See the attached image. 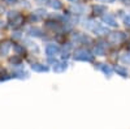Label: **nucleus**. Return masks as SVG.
I'll return each mask as SVG.
<instances>
[{"mask_svg": "<svg viewBox=\"0 0 130 129\" xmlns=\"http://www.w3.org/2000/svg\"><path fill=\"white\" fill-rule=\"evenodd\" d=\"M75 59L77 60H86V61H92V55L90 52L85 50H78L75 52Z\"/></svg>", "mask_w": 130, "mask_h": 129, "instance_id": "f257e3e1", "label": "nucleus"}, {"mask_svg": "<svg viewBox=\"0 0 130 129\" xmlns=\"http://www.w3.org/2000/svg\"><path fill=\"white\" fill-rule=\"evenodd\" d=\"M124 38H125V35H124L122 33H111V34H109V37H108L109 42H113V43H118V42H121Z\"/></svg>", "mask_w": 130, "mask_h": 129, "instance_id": "f03ea898", "label": "nucleus"}, {"mask_svg": "<svg viewBox=\"0 0 130 129\" xmlns=\"http://www.w3.org/2000/svg\"><path fill=\"white\" fill-rule=\"evenodd\" d=\"M59 51H60V48H59L56 45H48V46L46 47V52H47L48 56H55V55H57Z\"/></svg>", "mask_w": 130, "mask_h": 129, "instance_id": "7ed1b4c3", "label": "nucleus"}, {"mask_svg": "<svg viewBox=\"0 0 130 129\" xmlns=\"http://www.w3.org/2000/svg\"><path fill=\"white\" fill-rule=\"evenodd\" d=\"M103 21H104V22H107L108 25H111V26H116V25H117L116 20H115L112 16H109V15H105V16H103Z\"/></svg>", "mask_w": 130, "mask_h": 129, "instance_id": "20e7f679", "label": "nucleus"}, {"mask_svg": "<svg viewBox=\"0 0 130 129\" xmlns=\"http://www.w3.org/2000/svg\"><path fill=\"white\" fill-rule=\"evenodd\" d=\"M67 63H57L55 67H53V70L55 72H64L65 69H67Z\"/></svg>", "mask_w": 130, "mask_h": 129, "instance_id": "39448f33", "label": "nucleus"}, {"mask_svg": "<svg viewBox=\"0 0 130 129\" xmlns=\"http://www.w3.org/2000/svg\"><path fill=\"white\" fill-rule=\"evenodd\" d=\"M31 68H32V70H35V72H46L47 70V67L42 65V64H32Z\"/></svg>", "mask_w": 130, "mask_h": 129, "instance_id": "423d86ee", "label": "nucleus"}, {"mask_svg": "<svg viewBox=\"0 0 130 129\" xmlns=\"http://www.w3.org/2000/svg\"><path fill=\"white\" fill-rule=\"evenodd\" d=\"M92 30L95 31L96 34H107V33H108V29L100 27V26H95V27H92Z\"/></svg>", "mask_w": 130, "mask_h": 129, "instance_id": "0eeeda50", "label": "nucleus"}, {"mask_svg": "<svg viewBox=\"0 0 130 129\" xmlns=\"http://www.w3.org/2000/svg\"><path fill=\"white\" fill-rule=\"evenodd\" d=\"M99 68H100L105 74H108V76H109V74L112 73V69H111L109 67H108V65H103V64H99Z\"/></svg>", "mask_w": 130, "mask_h": 129, "instance_id": "6e6552de", "label": "nucleus"}, {"mask_svg": "<svg viewBox=\"0 0 130 129\" xmlns=\"http://www.w3.org/2000/svg\"><path fill=\"white\" fill-rule=\"evenodd\" d=\"M94 12H95V13H104V12H105V7L96 5V7H94Z\"/></svg>", "mask_w": 130, "mask_h": 129, "instance_id": "1a4fd4ad", "label": "nucleus"}, {"mask_svg": "<svg viewBox=\"0 0 130 129\" xmlns=\"http://www.w3.org/2000/svg\"><path fill=\"white\" fill-rule=\"evenodd\" d=\"M51 7L53 9H60L61 8V4H60L59 0H52V2H51Z\"/></svg>", "mask_w": 130, "mask_h": 129, "instance_id": "9d476101", "label": "nucleus"}, {"mask_svg": "<svg viewBox=\"0 0 130 129\" xmlns=\"http://www.w3.org/2000/svg\"><path fill=\"white\" fill-rule=\"evenodd\" d=\"M95 53H96V55H103L104 50H103L100 46H96V47H95Z\"/></svg>", "mask_w": 130, "mask_h": 129, "instance_id": "9b49d317", "label": "nucleus"}, {"mask_svg": "<svg viewBox=\"0 0 130 129\" xmlns=\"http://www.w3.org/2000/svg\"><path fill=\"white\" fill-rule=\"evenodd\" d=\"M116 72L120 73L122 77H126V70H125V69H122V68H116Z\"/></svg>", "mask_w": 130, "mask_h": 129, "instance_id": "f8f14e48", "label": "nucleus"}, {"mask_svg": "<svg viewBox=\"0 0 130 129\" xmlns=\"http://www.w3.org/2000/svg\"><path fill=\"white\" fill-rule=\"evenodd\" d=\"M121 60H122L124 63H130V53H126V55H124V56L121 58Z\"/></svg>", "mask_w": 130, "mask_h": 129, "instance_id": "ddd939ff", "label": "nucleus"}, {"mask_svg": "<svg viewBox=\"0 0 130 129\" xmlns=\"http://www.w3.org/2000/svg\"><path fill=\"white\" fill-rule=\"evenodd\" d=\"M47 26L51 27V29H56V27H57L56 22H52V21H48V22H47Z\"/></svg>", "mask_w": 130, "mask_h": 129, "instance_id": "4468645a", "label": "nucleus"}, {"mask_svg": "<svg viewBox=\"0 0 130 129\" xmlns=\"http://www.w3.org/2000/svg\"><path fill=\"white\" fill-rule=\"evenodd\" d=\"M8 50H9V43H4V50H3V52H4V53H7V52H8Z\"/></svg>", "mask_w": 130, "mask_h": 129, "instance_id": "2eb2a0df", "label": "nucleus"}, {"mask_svg": "<svg viewBox=\"0 0 130 129\" xmlns=\"http://www.w3.org/2000/svg\"><path fill=\"white\" fill-rule=\"evenodd\" d=\"M73 10H74V12H83V8H81V7H74Z\"/></svg>", "mask_w": 130, "mask_h": 129, "instance_id": "dca6fc26", "label": "nucleus"}, {"mask_svg": "<svg viewBox=\"0 0 130 129\" xmlns=\"http://www.w3.org/2000/svg\"><path fill=\"white\" fill-rule=\"evenodd\" d=\"M125 25H126V26H130V16L125 17Z\"/></svg>", "mask_w": 130, "mask_h": 129, "instance_id": "f3484780", "label": "nucleus"}, {"mask_svg": "<svg viewBox=\"0 0 130 129\" xmlns=\"http://www.w3.org/2000/svg\"><path fill=\"white\" fill-rule=\"evenodd\" d=\"M10 63H20V59L18 58H12L10 59Z\"/></svg>", "mask_w": 130, "mask_h": 129, "instance_id": "a211bd4d", "label": "nucleus"}, {"mask_svg": "<svg viewBox=\"0 0 130 129\" xmlns=\"http://www.w3.org/2000/svg\"><path fill=\"white\" fill-rule=\"evenodd\" d=\"M16 51H17V52H24V48L20 47V46H16Z\"/></svg>", "mask_w": 130, "mask_h": 129, "instance_id": "6ab92c4d", "label": "nucleus"}, {"mask_svg": "<svg viewBox=\"0 0 130 129\" xmlns=\"http://www.w3.org/2000/svg\"><path fill=\"white\" fill-rule=\"evenodd\" d=\"M5 3H8V4H13V3H16L17 0H4Z\"/></svg>", "mask_w": 130, "mask_h": 129, "instance_id": "aec40b11", "label": "nucleus"}, {"mask_svg": "<svg viewBox=\"0 0 130 129\" xmlns=\"http://www.w3.org/2000/svg\"><path fill=\"white\" fill-rule=\"evenodd\" d=\"M100 2H104V3H112L115 0H100Z\"/></svg>", "mask_w": 130, "mask_h": 129, "instance_id": "412c9836", "label": "nucleus"}, {"mask_svg": "<svg viewBox=\"0 0 130 129\" xmlns=\"http://www.w3.org/2000/svg\"><path fill=\"white\" fill-rule=\"evenodd\" d=\"M69 2H73V3H75V2H78V0H69Z\"/></svg>", "mask_w": 130, "mask_h": 129, "instance_id": "4be33fe9", "label": "nucleus"}, {"mask_svg": "<svg viewBox=\"0 0 130 129\" xmlns=\"http://www.w3.org/2000/svg\"><path fill=\"white\" fill-rule=\"evenodd\" d=\"M129 47H130V46H129Z\"/></svg>", "mask_w": 130, "mask_h": 129, "instance_id": "5701e85b", "label": "nucleus"}]
</instances>
